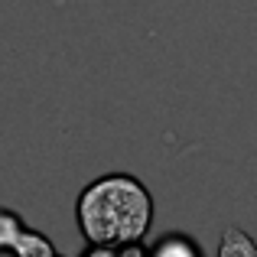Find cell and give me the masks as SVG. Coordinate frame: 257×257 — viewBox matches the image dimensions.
I'll return each mask as SVG.
<instances>
[{
    "instance_id": "obj_2",
    "label": "cell",
    "mask_w": 257,
    "mask_h": 257,
    "mask_svg": "<svg viewBox=\"0 0 257 257\" xmlns=\"http://www.w3.org/2000/svg\"><path fill=\"white\" fill-rule=\"evenodd\" d=\"M7 254H10V257H59L56 244H52L46 234L33 231L30 225L17 234V241L10 244V251H7Z\"/></svg>"
},
{
    "instance_id": "obj_4",
    "label": "cell",
    "mask_w": 257,
    "mask_h": 257,
    "mask_svg": "<svg viewBox=\"0 0 257 257\" xmlns=\"http://www.w3.org/2000/svg\"><path fill=\"white\" fill-rule=\"evenodd\" d=\"M150 257H202L195 241H189L186 234H166L150 247Z\"/></svg>"
},
{
    "instance_id": "obj_3",
    "label": "cell",
    "mask_w": 257,
    "mask_h": 257,
    "mask_svg": "<svg viewBox=\"0 0 257 257\" xmlns=\"http://www.w3.org/2000/svg\"><path fill=\"white\" fill-rule=\"evenodd\" d=\"M218 257H257V244L241 228H225L218 241Z\"/></svg>"
},
{
    "instance_id": "obj_1",
    "label": "cell",
    "mask_w": 257,
    "mask_h": 257,
    "mask_svg": "<svg viewBox=\"0 0 257 257\" xmlns=\"http://www.w3.org/2000/svg\"><path fill=\"white\" fill-rule=\"evenodd\" d=\"M75 221L88 244H140L153 225V195L137 176L104 173L78 192Z\"/></svg>"
},
{
    "instance_id": "obj_5",
    "label": "cell",
    "mask_w": 257,
    "mask_h": 257,
    "mask_svg": "<svg viewBox=\"0 0 257 257\" xmlns=\"http://www.w3.org/2000/svg\"><path fill=\"white\" fill-rule=\"evenodd\" d=\"M26 228V221L20 218L17 212H10V208H0V254L10 251V244L17 241V234Z\"/></svg>"
}]
</instances>
